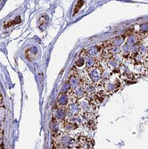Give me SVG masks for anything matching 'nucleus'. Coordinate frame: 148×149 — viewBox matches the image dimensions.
<instances>
[{
	"label": "nucleus",
	"instance_id": "obj_3",
	"mask_svg": "<svg viewBox=\"0 0 148 149\" xmlns=\"http://www.w3.org/2000/svg\"><path fill=\"white\" fill-rule=\"evenodd\" d=\"M54 119L58 120L59 123H63L67 119V110L64 107H59L57 106L55 110V113H54Z\"/></svg>",
	"mask_w": 148,
	"mask_h": 149
},
{
	"label": "nucleus",
	"instance_id": "obj_6",
	"mask_svg": "<svg viewBox=\"0 0 148 149\" xmlns=\"http://www.w3.org/2000/svg\"><path fill=\"white\" fill-rule=\"evenodd\" d=\"M85 64H86L85 56H83L81 55V57L79 58V59L76 61V63H75V66L77 67V68H81V67L85 66Z\"/></svg>",
	"mask_w": 148,
	"mask_h": 149
},
{
	"label": "nucleus",
	"instance_id": "obj_4",
	"mask_svg": "<svg viewBox=\"0 0 148 149\" xmlns=\"http://www.w3.org/2000/svg\"><path fill=\"white\" fill-rule=\"evenodd\" d=\"M70 103V97L66 93H61L57 98V106L66 108Z\"/></svg>",
	"mask_w": 148,
	"mask_h": 149
},
{
	"label": "nucleus",
	"instance_id": "obj_7",
	"mask_svg": "<svg viewBox=\"0 0 148 149\" xmlns=\"http://www.w3.org/2000/svg\"><path fill=\"white\" fill-rule=\"evenodd\" d=\"M83 5H84V1H79V2L77 3V5H76L75 7H74V9H75V11H74V15L79 12V8H81V6H82Z\"/></svg>",
	"mask_w": 148,
	"mask_h": 149
},
{
	"label": "nucleus",
	"instance_id": "obj_5",
	"mask_svg": "<svg viewBox=\"0 0 148 149\" xmlns=\"http://www.w3.org/2000/svg\"><path fill=\"white\" fill-rule=\"evenodd\" d=\"M37 55H38V50L34 47H29L25 50V56L29 60H34V58H36Z\"/></svg>",
	"mask_w": 148,
	"mask_h": 149
},
{
	"label": "nucleus",
	"instance_id": "obj_1",
	"mask_svg": "<svg viewBox=\"0 0 148 149\" xmlns=\"http://www.w3.org/2000/svg\"><path fill=\"white\" fill-rule=\"evenodd\" d=\"M103 68L101 67V63H98L95 67H92L90 69H86L85 75L86 78L90 81L91 83L95 84L97 86H99L102 82L103 79Z\"/></svg>",
	"mask_w": 148,
	"mask_h": 149
},
{
	"label": "nucleus",
	"instance_id": "obj_2",
	"mask_svg": "<svg viewBox=\"0 0 148 149\" xmlns=\"http://www.w3.org/2000/svg\"><path fill=\"white\" fill-rule=\"evenodd\" d=\"M120 86H122L120 80H119L117 78H109L103 79L98 87H100L107 95H109L117 92L120 89Z\"/></svg>",
	"mask_w": 148,
	"mask_h": 149
}]
</instances>
